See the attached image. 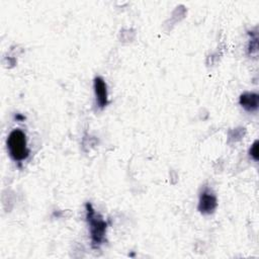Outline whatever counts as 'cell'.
<instances>
[{
	"label": "cell",
	"mask_w": 259,
	"mask_h": 259,
	"mask_svg": "<svg viewBox=\"0 0 259 259\" xmlns=\"http://www.w3.org/2000/svg\"><path fill=\"white\" fill-rule=\"evenodd\" d=\"M86 221L89 225L91 245L93 248H98L104 242L107 223L95 211L90 203L86 204Z\"/></svg>",
	"instance_id": "1"
},
{
	"label": "cell",
	"mask_w": 259,
	"mask_h": 259,
	"mask_svg": "<svg viewBox=\"0 0 259 259\" xmlns=\"http://www.w3.org/2000/svg\"><path fill=\"white\" fill-rule=\"evenodd\" d=\"M7 149L10 157L16 162H21L28 157L26 136L21 130L15 128L10 132L7 138Z\"/></svg>",
	"instance_id": "2"
},
{
	"label": "cell",
	"mask_w": 259,
	"mask_h": 259,
	"mask_svg": "<svg viewBox=\"0 0 259 259\" xmlns=\"http://www.w3.org/2000/svg\"><path fill=\"white\" fill-rule=\"evenodd\" d=\"M217 205L218 200L215 194L209 188H204L199 195L198 210L203 214H210L214 211Z\"/></svg>",
	"instance_id": "3"
},
{
	"label": "cell",
	"mask_w": 259,
	"mask_h": 259,
	"mask_svg": "<svg viewBox=\"0 0 259 259\" xmlns=\"http://www.w3.org/2000/svg\"><path fill=\"white\" fill-rule=\"evenodd\" d=\"M94 92L96 96V103L100 108L106 106L107 99V86L105 81L101 77H96L94 79Z\"/></svg>",
	"instance_id": "4"
},
{
	"label": "cell",
	"mask_w": 259,
	"mask_h": 259,
	"mask_svg": "<svg viewBox=\"0 0 259 259\" xmlns=\"http://www.w3.org/2000/svg\"><path fill=\"white\" fill-rule=\"evenodd\" d=\"M240 104L247 111H255L258 108L259 97L256 93L246 92L240 96Z\"/></svg>",
	"instance_id": "5"
},
{
	"label": "cell",
	"mask_w": 259,
	"mask_h": 259,
	"mask_svg": "<svg viewBox=\"0 0 259 259\" xmlns=\"http://www.w3.org/2000/svg\"><path fill=\"white\" fill-rule=\"evenodd\" d=\"M250 155L255 161L258 160V141H255L254 144L251 146Z\"/></svg>",
	"instance_id": "6"
}]
</instances>
